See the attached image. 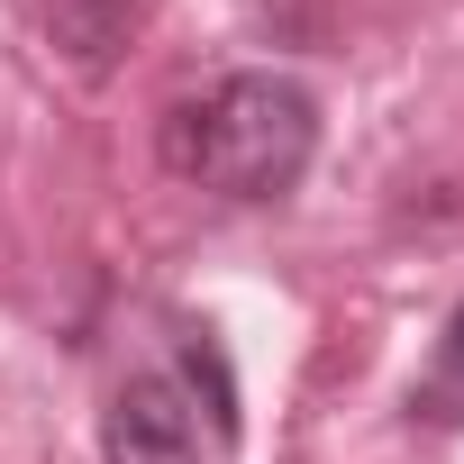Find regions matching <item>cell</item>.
I'll use <instances>...</instances> for the list:
<instances>
[{
  "label": "cell",
  "mask_w": 464,
  "mask_h": 464,
  "mask_svg": "<svg viewBox=\"0 0 464 464\" xmlns=\"http://www.w3.org/2000/svg\"><path fill=\"white\" fill-rule=\"evenodd\" d=\"M319 155V101L292 73H227L164 119V164L218 200H283Z\"/></svg>",
  "instance_id": "obj_1"
},
{
  "label": "cell",
  "mask_w": 464,
  "mask_h": 464,
  "mask_svg": "<svg viewBox=\"0 0 464 464\" xmlns=\"http://www.w3.org/2000/svg\"><path fill=\"white\" fill-rule=\"evenodd\" d=\"M101 455L110 464H200V428H191V410L164 373H137L101 410Z\"/></svg>",
  "instance_id": "obj_2"
},
{
  "label": "cell",
  "mask_w": 464,
  "mask_h": 464,
  "mask_svg": "<svg viewBox=\"0 0 464 464\" xmlns=\"http://www.w3.org/2000/svg\"><path fill=\"white\" fill-rule=\"evenodd\" d=\"M37 19H46V46H55L82 82H110L119 55H128L137 28H146V0H37Z\"/></svg>",
  "instance_id": "obj_3"
},
{
  "label": "cell",
  "mask_w": 464,
  "mask_h": 464,
  "mask_svg": "<svg viewBox=\"0 0 464 464\" xmlns=\"http://www.w3.org/2000/svg\"><path fill=\"white\" fill-rule=\"evenodd\" d=\"M428 401H464V310L446 319V346H437V382H428Z\"/></svg>",
  "instance_id": "obj_4"
}]
</instances>
